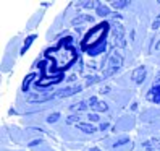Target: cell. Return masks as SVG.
Returning a JSON list of instances; mask_svg holds the SVG:
<instances>
[{
    "mask_svg": "<svg viewBox=\"0 0 160 151\" xmlns=\"http://www.w3.org/2000/svg\"><path fill=\"white\" fill-rule=\"evenodd\" d=\"M121 63H123V57H121V54L117 49L110 51V55H108V65H110V68H118L120 70Z\"/></svg>",
    "mask_w": 160,
    "mask_h": 151,
    "instance_id": "1",
    "label": "cell"
},
{
    "mask_svg": "<svg viewBox=\"0 0 160 151\" xmlns=\"http://www.w3.org/2000/svg\"><path fill=\"white\" fill-rule=\"evenodd\" d=\"M113 36H115V42L117 46L120 47H125L126 46V41H125V28L121 24H113Z\"/></svg>",
    "mask_w": 160,
    "mask_h": 151,
    "instance_id": "2",
    "label": "cell"
},
{
    "mask_svg": "<svg viewBox=\"0 0 160 151\" xmlns=\"http://www.w3.org/2000/svg\"><path fill=\"white\" fill-rule=\"evenodd\" d=\"M57 94H28L26 101L28 102H45V101H50L53 99Z\"/></svg>",
    "mask_w": 160,
    "mask_h": 151,
    "instance_id": "3",
    "label": "cell"
},
{
    "mask_svg": "<svg viewBox=\"0 0 160 151\" xmlns=\"http://www.w3.org/2000/svg\"><path fill=\"white\" fill-rule=\"evenodd\" d=\"M82 89L81 84H76V86H68V88H65V89H60L57 93V96L58 98H67V96H73V94H76Z\"/></svg>",
    "mask_w": 160,
    "mask_h": 151,
    "instance_id": "4",
    "label": "cell"
},
{
    "mask_svg": "<svg viewBox=\"0 0 160 151\" xmlns=\"http://www.w3.org/2000/svg\"><path fill=\"white\" fill-rule=\"evenodd\" d=\"M146 68L144 67H138L136 70H133V75H131V78H133V81L136 84H141L144 80H146Z\"/></svg>",
    "mask_w": 160,
    "mask_h": 151,
    "instance_id": "5",
    "label": "cell"
},
{
    "mask_svg": "<svg viewBox=\"0 0 160 151\" xmlns=\"http://www.w3.org/2000/svg\"><path fill=\"white\" fill-rule=\"evenodd\" d=\"M142 146H144L147 151H160V140H158V138L147 140V141H144Z\"/></svg>",
    "mask_w": 160,
    "mask_h": 151,
    "instance_id": "6",
    "label": "cell"
},
{
    "mask_svg": "<svg viewBox=\"0 0 160 151\" xmlns=\"http://www.w3.org/2000/svg\"><path fill=\"white\" fill-rule=\"evenodd\" d=\"M147 99L154 101V102H160V84H158V86H154L152 89L147 93Z\"/></svg>",
    "mask_w": 160,
    "mask_h": 151,
    "instance_id": "7",
    "label": "cell"
},
{
    "mask_svg": "<svg viewBox=\"0 0 160 151\" xmlns=\"http://www.w3.org/2000/svg\"><path fill=\"white\" fill-rule=\"evenodd\" d=\"M91 21H94V16H91V15H81V16H76L71 20L73 24H82V23H91Z\"/></svg>",
    "mask_w": 160,
    "mask_h": 151,
    "instance_id": "8",
    "label": "cell"
},
{
    "mask_svg": "<svg viewBox=\"0 0 160 151\" xmlns=\"http://www.w3.org/2000/svg\"><path fill=\"white\" fill-rule=\"evenodd\" d=\"M76 127H78L79 130H82L84 133H96V132H97V128L94 127L92 124H84V122H79Z\"/></svg>",
    "mask_w": 160,
    "mask_h": 151,
    "instance_id": "9",
    "label": "cell"
},
{
    "mask_svg": "<svg viewBox=\"0 0 160 151\" xmlns=\"http://www.w3.org/2000/svg\"><path fill=\"white\" fill-rule=\"evenodd\" d=\"M108 15H113L110 12V8L107 5H103V3H99V7H97V16H108Z\"/></svg>",
    "mask_w": 160,
    "mask_h": 151,
    "instance_id": "10",
    "label": "cell"
},
{
    "mask_svg": "<svg viewBox=\"0 0 160 151\" xmlns=\"http://www.w3.org/2000/svg\"><path fill=\"white\" fill-rule=\"evenodd\" d=\"M103 51H105V44H99V46L94 47V49H88V54H89V55H92V57H96V55L102 54Z\"/></svg>",
    "mask_w": 160,
    "mask_h": 151,
    "instance_id": "11",
    "label": "cell"
},
{
    "mask_svg": "<svg viewBox=\"0 0 160 151\" xmlns=\"http://www.w3.org/2000/svg\"><path fill=\"white\" fill-rule=\"evenodd\" d=\"M73 112H82V111H86L88 109V104L84 101H81V102H76V104H73L71 107H70Z\"/></svg>",
    "mask_w": 160,
    "mask_h": 151,
    "instance_id": "12",
    "label": "cell"
},
{
    "mask_svg": "<svg viewBox=\"0 0 160 151\" xmlns=\"http://www.w3.org/2000/svg\"><path fill=\"white\" fill-rule=\"evenodd\" d=\"M107 109H108V106H107V102H103V101H99L96 104V107H94L96 112H107Z\"/></svg>",
    "mask_w": 160,
    "mask_h": 151,
    "instance_id": "13",
    "label": "cell"
},
{
    "mask_svg": "<svg viewBox=\"0 0 160 151\" xmlns=\"http://www.w3.org/2000/svg\"><path fill=\"white\" fill-rule=\"evenodd\" d=\"M128 3H129V0H115V2H112V7L118 10V8H125Z\"/></svg>",
    "mask_w": 160,
    "mask_h": 151,
    "instance_id": "14",
    "label": "cell"
},
{
    "mask_svg": "<svg viewBox=\"0 0 160 151\" xmlns=\"http://www.w3.org/2000/svg\"><path fill=\"white\" fill-rule=\"evenodd\" d=\"M34 39H36V36L32 34V36H29V37H28V39L24 41V46H23V49H21V54H24L28 49H29V46L32 44V41H34Z\"/></svg>",
    "mask_w": 160,
    "mask_h": 151,
    "instance_id": "15",
    "label": "cell"
},
{
    "mask_svg": "<svg viewBox=\"0 0 160 151\" xmlns=\"http://www.w3.org/2000/svg\"><path fill=\"white\" fill-rule=\"evenodd\" d=\"M78 7H82V8H94V7H99V3L97 2H91V0H89V2H78Z\"/></svg>",
    "mask_w": 160,
    "mask_h": 151,
    "instance_id": "16",
    "label": "cell"
},
{
    "mask_svg": "<svg viewBox=\"0 0 160 151\" xmlns=\"http://www.w3.org/2000/svg\"><path fill=\"white\" fill-rule=\"evenodd\" d=\"M67 124H68V125H78V124H79V117H78V116H70V117H67Z\"/></svg>",
    "mask_w": 160,
    "mask_h": 151,
    "instance_id": "17",
    "label": "cell"
},
{
    "mask_svg": "<svg viewBox=\"0 0 160 151\" xmlns=\"http://www.w3.org/2000/svg\"><path fill=\"white\" fill-rule=\"evenodd\" d=\"M58 119H60V112H53V114H50L47 117V122H49V124H55Z\"/></svg>",
    "mask_w": 160,
    "mask_h": 151,
    "instance_id": "18",
    "label": "cell"
},
{
    "mask_svg": "<svg viewBox=\"0 0 160 151\" xmlns=\"http://www.w3.org/2000/svg\"><path fill=\"white\" fill-rule=\"evenodd\" d=\"M34 78H36V73H29V77H26V80L23 83V91H28V84H29V81L34 80Z\"/></svg>",
    "mask_w": 160,
    "mask_h": 151,
    "instance_id": "19",
    "label": "cell"
},
{
    "mask_svg": "<svg viewBox=\"0 0 160 151\" xmlns=\"http://www.w3.org/2000/svg\"><path fill=\"white\" fill-rule=\"evenodd\" d=\"M97 102H99V99H97L96 96H92V98L89 99V106H91V109H94V107H96V104H97Z\"/></svg>",
    "mask_w": 160,
    "mask_h": 151,
    "instance_id": "20",
    "label": "cell"
},
{
    "mask_svg": "<svg viewBox=\"0 0 160 151\" xmlns=\"http://www.w3.org/2000/svg\"><path fill=\"white\" fill-rule=\"evenodd\" d=\"M128 141H129V138H128V137H125V138H121V140H118V141H117V143H115L113 146L117 148V146H120V145H125V143H128Z\"/></svg>",
    "mask_w": 160,
    "mask_h": 151,
    "instance_id": "21",
    "label": "cell"
},
{
    "mask_svg": "<svg viewBox=\"0 0 160 151\" xmlns=\"http://www.w3.org/2000/svg\"><path fill=\"white\" fill-rule=\"evenodd\" d=\"M158 28H160V15L157 16V20L152 23V30H158Z\"/></svg>",
    "mask_w": 160,
    "mask_h": 151,
    "instance_id": "22",
    "label": "cell"
},
{
    "mask_svg": "<svg viewBox=\"0 0 160 151\" xmlns=\"http://www.w3.org/2000/svg\"><path fill=\"white\" fill-rule=\"evenodd\" d=\"M89 120H92V122H99L100 119H99L97 114H91V116H89Z\"/></svg>",
    "mask_w": 160,
    "mask_h": 151,
    "instance_id": "23",
    "label": "cell"
},
{
    "mask_svg": "<svg viewBox=\"0 0 160 151\" xmlns=\"http://www.w3.org/2000/svg\"><path fill=\"white\" fill-rule=\"evenodd\" d=\"M39 143H42V140H34V141H31V143H29V146H36V145H39Z\"/></svg>",
    "mask_w": 160,
    "mask_h": 151,
    "instance_id": "24",
    "label": "cell"
},
{
    "mask_svg": "<svg viewBox=\"0 0 160 151\" xmlns=\"http://www.w3.org/2000/svg\"><path fill=\"white\" fill-rule=\"evenodd\" d=\"M108 89H110V86H105V88H102V89H100V93H107Z\"/></svg>",
    "mask_w": 160,
    "mask_h": 151,
    "instance_id": "25",
    "label": "cell"
},
{
    "mask_svg": "<svg viewBox=\"0 0 160 151\" xmlns=\"http://www.w3.org/2000/svg\"><path fill=\"white\" fill-rule=\"evenodd\" d=\"M107 127H108V124H102V125H100V128H102V130H105Z\"/></svg>",
    "mask_w": 160,
    "mask_h": 151,
    "instance_id": "26",
    "label": "cell"
},
{
    "mask_svg": "<svg viewBox=\"0 0 160 151\" xmlns=\"http://www.w3.org/2000/svg\"><path fill=\"white\" fill-rule=\"evenodd\" d=\"M155 49H157V51L160 49V39H158V42H157V46H155Z\"/></svg>",
    "mask_w": 160,
    "mask_h": 151,
    "instance_id": "27",
    "label": "cell"
},
{
    "mask_svg": "<svg viewBox=\"0 0 160 151\" xmlns=\"http://www.w3.org/2000/svg\"><path fill=\"white\" fill-rule=\"evenodd\" d=\"M89 151H100V149H99V148H91Z\"/></svg>",
    "mask_w": 160,
    "mask_h": 151,
    "instance_id": "28",
    "label": "cell"
},
{
    "mask_svg": "<svg viewBox=\"0 0 160 151\" xmlns=\"http://www.w3.org/2000/svg\"><path fill=\"white\" fill-rule=\"evenodd\" d=\"M158 3H160V2H158Z\"/></svg>",
    "mask_w": 160,
    "mask_h": 151,
    "instance_id": "29",
    "label": "cell"
},
{
    "mask_svg": "<svg viewBox=\"0 0 160 151\" xmlns=\"http://www.w3.org/2000/svg\"><path fill=\"white\" fill-rule=\"evenodd\" d=\"M158 140H160V138H158Z\"/></svg>",
    "mask_w": 160,
    "mask_h": 151,
    "instance_id": "30",
    "label": "cell"
}]
</instances>
